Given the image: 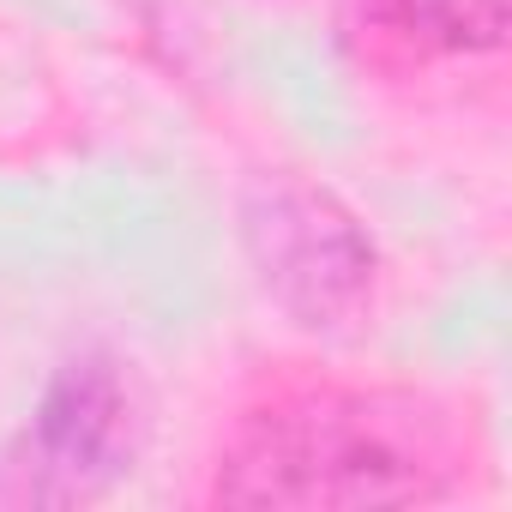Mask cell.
<instances>
[{
  "label": "cell",
  "instance_id": "obj_1",
  "mask_svg": "<svg viewBox=\"0 0 512 512\" xmlns=\"http://www.w3.org/2000/svg\"><path fill=\"white\" fill-rule=\"evenodd\" d=\"M446 416L386 386H296L253 404L217 452V506H422L452 494Z\"/></svg>",
  "mask_w": 512,
  "mask_h": 512
},
{
  "label": "cell",
  "instance_id": "obj_2",
  "mask_svg": "<svg viewBox=\"0 0 512 512\" xmlns=\"http://www.w3.org/2000/svg\"><path fill=\"white\" fill-rule=\"evenodd\" d=\"M241 247L260 290L308 332H344L368 314L380 253L362 217L296 169L253 175L241 193Z\"/></svg>",
  "mask_w": 512,
  "mask_h": 512
},
{
  "label": "cell",
  "instance_id": "obj_3",
  "mask_svg": "<svg viewBox=\"0 0 512 512\" xmlns=\"http://www.w3.org/2000/svg\"><path fill=\"white\" fill-rule=\"evenodd\" d=\"M139 446V404L109 356H73L43 386L25 434L0 458V500L73 506L97 500Z\"/></svg>",
  "mask_w": 512,
  "mask_h": 512
},
{
  "label": "cell",
  "instance_id": "obj_4",
  "mask_svg": "<svg viewBox=\"0 0 512 512\" xmlns=\"http://www.w3.org/2000/svg\"><path fill=\"white\" fill-rule=\"evenodd\" d=\"M338 37L368 73L410 79L446 61L494 55L506 37V0H344Z\"/></svg>",
  "mask_w": 512,
  "mask_h": 512
}]
</instances>
